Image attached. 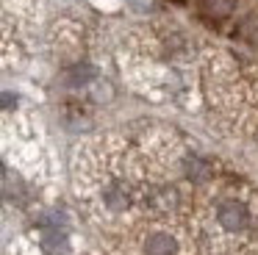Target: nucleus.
Returning <instances> with one entry per match:
<instances>
[{
  "instance_id": "obj_1",
  "label": "nucleus",
  "mask_w": 258,
  "mask_h": 255,
  "mask_svg": "<svg viewBox=\"0 0 258 255\" xmlns=\"http://www.w3.org/2000/svg\"><path fill=\"white\" fill-rule=\"evenodd\" d=\"M217 219H219V225H222L225 230L239 233V230H244V227L250 225V211H247L239 200H225V203H219V208H217Z\"/></svg>"
},
{
  "instance_id": "obj_2",
  "label": "nucleus",
  "mask_w": 258,
  "mask_h": 255,
  "mask_svg": "<svg viewBox=\"0 0 258 255\" xmlns=\"http://www.w3.org/2000/svg\"><path fill=\"white\" fill-rule=\"evenodd\" d=\"M145 255H178V241L169 233H150L145 241Z\"/></svg>"
},
{
  "instance_id": "obj_3",
  "label": "nucleus",
  "mask_w": 258,
  "mask_h": 255,
  "mask_svg": "<svg viewBox=\"0 0 258 255\" xmlns=\"http://www.w3.org/2000/svg\"><path fill=\"white\" fill-rule=\"evenodd\" d=\"M42 247H45L47 255H64L70 249L67 244V233L58 230V227H53V230L45 233V238H42Z\"/></svg>"
},
{
  "instance_id": "obj_4",
  "label": "nucleus",
  "mask_w": 258,
  "mask_h": 255,
  "mask_svg": "<svg viewBox=\"0 0 258 255\" xmlns=\"http://www.w3.org/2000/svg\"><path fill=\"white\" fill-rule=\"evenodd\" d=\"M186 175H189L191 180H208V175H211V166H208L203 158L191 155V158H186Z\"/></svg>"
},
{
  "instance_id": "obj_5",
  "label": "nucleus",
  "mask_w": 258,
  "mask_h": 255,
  "mask_svg": "<svg viewBox=\"0 0 258 255\" xmlns=\"http://www.w3.org/2000/svg\"><path fill=\"white\" fill-rule=\"evenodd\" d=\"M206 9L214 17H228L236 9V0H206Z\"/></svg>"
},
{
  "instance_id": "obj_6",
  "label": "nucleus",
  "mask_w": 258,
  "mask_h": 255,
  "mask_svg": "<svg viewBox=\"0 0 258 255\" xmlns=\"http://www.w3.org/2000/svg\"><path fill=\"white\" fill-rule=\"evenodd\" d=\"M92 78H95V70H92L89 64H84V67H75V70H73L70 83H75V86H78V83H89Z\"/></svg>"
},
{
  "instance_id": "obj_7",
  "label": "nucleus",
  "mask_w": 258,
  "mask_h": 255,
  "mask_svg": "<svg viewBox=\"0 0 258 255\" xmlns=\"http://www.w3.org/2000/svg\"><path fill=\"white\" fill-rule=\"evenodd\" d=\"M128 6L136 11H150V0H128Z\"/></svg>"
}]
</instances>
